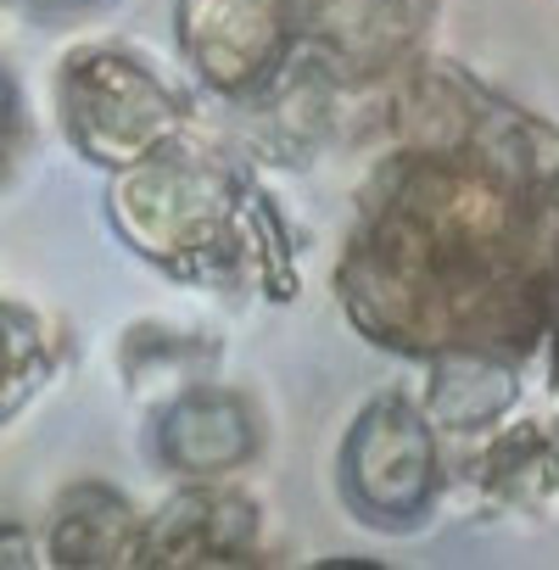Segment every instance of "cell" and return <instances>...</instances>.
I'll use <instances>...</instances> for the list:
<instances>
[{
  "instance_id": "cell-1",
  "label": "cell",
  "mask_w": 559,
  "mask_h": 570,
  "mask_svg": "<svg viewBox=\"0 0 559 570\" xmlns=\"http://www.w3.org/2000/svg\"><path fill=\"white\" fill-rule=\"evenodd\" d=\"M118 235L157 268L213 292L263 285L268 297H292L286 235L274 229L263 196L196 140H168L151 157L118 168L112 190Z\"/></svg>"
},
{
  "instance_id": "cell-2",
  "label": "cell",
  "mask_w": 559,
  "mask_h": 570,
  "mask_svg": "<svg viewBox=\"0 0 559 570\" xmlns=\"http://www.w3.org/2000/svg\"><path fill=\"white\" fill-rule=\"evenodd\" d=\"M381 124L392 135V151L481 168L520 196H537L559 168V135L542 118L492 96L464 68L420 51L381 79Z\"/></svg>"
},
{
  "instance_id": "cell-3",
  "label": "cell",
  "mask_w": 559,
  "mask_h": 570,
  "mask_svg": "<svg viewBox=\"0 0 559 570\" xmlns=\"http://www.w3.org/2000/svg\"><path fill=\"white\" fill-rule=\"evenodd\" d=\"M342 498L375 531H414L442 498V453L420 403L386 392L353 420L342 459Z\"/></svg>"
},
{
  "instance_id": "cell-4",
  "label": "cell",
  "mask_w": 559,
  "mask_h": 570,
  "mask_svg": "<svg viewBox=\"0 0 559 570\" xmlns=\"http://www.w3.org/2000/svg\"><path fill=\"white\" fill-rule=\"evenodd\" d=\"M62 118L90 163L129 168L185 135L179 96L129 51H85L62 68Z\"/></svg>"
},
{
  "instance_id": "cell-5",
  "label": "cell",
  "mask_w": 559,
  "mask_h": 570,
  "mask_svg": "<svg viewBox=\"0 0 559 570\" xmlns=\"http://www.w3.org/2000/svg\"><path fill=\"white\" fill-rule=\"evenodd\" d=\"M174 35L190 73L224 101L257 96L297 51L286 0H179Z\"/></svg>"
},
{
  "instance_id": "cell-6",
  "label": "cell",
  "mask_w": 559,
  "mask_h": 570,
  "mask_svg": "<svg viewBox=\"0 0 559 570\" xmlns=\"http://www.w3.org/2000/svg\"><path fill=\"white\" fill-rule=\"evenodd\" d=\"M263 448L257 409L218 381H196L174 392L157 414V459L179 481H224L246 470Z\"/></svg>"
},
{
  "instance_id": "cell-7",
  "label": "cell",
  "mask_w": 559,
  "mask_h": 570,
  "mask_svg": "<svg viewBox=\"0 0 559 570\" xmlns=\"http://www.w3.org/2000/svg\"><path fill=\"white\" fill-rule=\"evenodd\" d=\"M257 553V503L224 481H190L140 531L135 564H241Z\"/></svg>"
},
{
  "instance_id": "cell-8",
  "label": "cell",
  "mask_w": 559,
  "mask_h": 570,
  "mask_svg": "<svg viewBox=\"0 0 559 570\" xmlns=\"http://www.w3.org/2000/svg\"><path fill=\"white\" fill-rule=\"evenodd\" d=\"M425 364H431V381H425L420 414L431 420V431L481 436L520 403V358H509V353L442 347Z\"/></svg>"
},
{
  "instance_id": "cell-9",
  "label": "cell",
  "mask_w": 559,
  "mask_h": 570,
  "mask_svg": "<svg viewBox=\"0 0 559 570\" xmlns=\"http://www.w3.org/2000/svg\"><path fill=\"white\" fill-rule=\"evenodd\" d=\"M481 436H487V431H481ZM470 481H481L492 503L548 514V509L559 503V448H553V436L537 431V425L492 431V436L481 442V453L470 459Z\"/></svg>"
},
{
  "instance_id": "cell-10",
  "label": "cell",
  "mask_w": 559,
  "mask_h": 570,
  "mask_svg": "<svg viewBox=\"0 0 559 570\" xmlns=\"http://www.w3.org/2000/svg\"><path fill=\"white\" fill-rule=\"evenodd\" d=\"M140 531L146 514L112 487H79L51 531V559L57 564H135L140 559Z\"/></svg>"
},
{
  "instance_id": "cell-11",
  "label": "cell",
  "mask_w": 559,
  "mask_h": 570,
  "mask_svg": "<svg viewBox=\"0 0 559 570\" xmlns=\"http://www.w3.org/2000/svg\"><path fill=\"white\" fill-rule=\"evenodd\" d=\"M40 370H46V358H40L35 320L0 303V414H12L40 386Z\"/></svg>"
},
{
  "instance_id": "cell-12",
  "label": "cell",
  "mask_w": 559,
  "mask_h": 570,
  "mask_svg": "<svg viewBox=\"0 0 559 570\" xmlns=\"http://www.w3.org/2000/svg\"><path fill=\"white\" fill-rule=\"evenodd\" d=\"M531 229H537V246L542 257L559 268V168L542 179V190L531 196Z\"/></svg>"
},
{
  "instance_id": "cell-13",
  "label": "cell",
  "mask_w": 559,
  "mask_h": 570,
  "mask_svg": "<svg viewBox=\"0 0 559 570\" xmlns=\"http://www.w3.org/2000/svg\"><path fill=\"white\" fill-rule=\"evenodd\" d=\"M12 135H18V96H12V85H7V79H0V157H7Z\"/></svg>"
},
{
  "instance_id": "cell-14",
  "label": "cell",
  "mask_w": 559,
  "mask_h": 570,
  "mask_svg": "<svg viewBox=\"0 0 559 570\" xmlns=\"http://www.w3.org/2000/svg\"><path fill=\"white\" fill-rule=\"evenodd\" d=\"M29 553H35V542L23 531H0V564H29Z\"/></svg>"
},
{
  "instance_id": "cell-15",
  "label": "cell",
  "mask_w": 559,
  "mask_h": 570,
  "mask_svg": "<svg viewBox=\"0 0 559 570\" xmlns=\"http://www.w3.org/2000/svg\"><path fill=\"white\" fill-rule=\"evenodd\" d=\"M40 7H90V0H40Z\"/></svg>"
}]
</instances>
